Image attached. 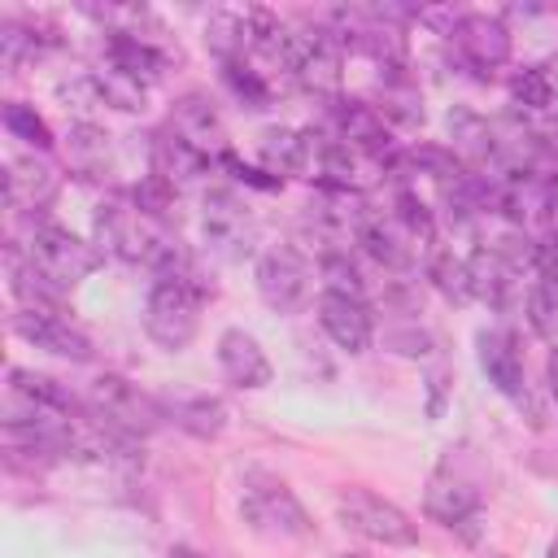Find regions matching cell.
<instances>
[{"label":"cell","mask_w":558,"mask_h":558,"mask_svg":"<svg viewBox=\"0 0 558 558\" xmlns=\"http://www.w3.org/2000/svg\"><path fill=\"white\" fill-rule=\"evenodd\" d=\"M209 292L214 288L196 275V266L183 270V275L153 279L148 301H144V331H148V340H157L170 353L187 349L192 336H196V327H201V305H205Z\"/></svg>","instance_id":"cell-1"},{"label":"cell","mask_w":558,"mask_h":558,"mask_svg":"<svg viewBox=\"0 0 558 558\" xmlns=\"http://www.w3.org/2000/svg\"><path fill=\"white\" fill-rule=\"evenodd\" d=\"M240 514H244L248 527H257L266 536H310L314 532L296 493L262 466H248L240 475Z\"/></svg>","instance_id":"cell-2"},{"label":"cell","mask_w":558,"mask_h":558,"mask_svg":"<svg viewBox=\"0 0 558 558\" xmlns=\"http://www.w3.org/2000/svg\"><path fill=\"white\" fill-rule=\"evenodd\" d=\"M83 401H87V410H92L96 418H105L113 432L135 436V440L153 436V432L161 427V418H166L161 401L148 397L140 384H131V379H122V375H96V379L87 384V397H83Z\"/></svg>","instance_id":"cell-3"},{"label":"cell","mask_w":558,"mask_h":558,"mask_svg":"<svg viewBox=\"0 0 558 558\" xmlns=\"http://www.w3.org/2000/svg\"><path fill=\"white\" fill-rule=\"evenodd\" d=\"M336 514L349 532L375 541V545H397V549H410L418 545V523L388 497L371 493V488H340L336 497Z\"/></svg>","instance_id":"cell-4"},{"label":"cell","mask_w":558,"mask_h":558,"mask_svg":"<svg viewBox=\"0 0 558 558\" xmlns=\"http://www.w3.org/2000/svg\"><path fill=\"white\" fill-rule=\"evenodd\" d=\"M26 257L35 262V270H39L44 279H52V283L65 292V288H74L78 279H87V275L100 266L105 253H100L96 244L78 240L74 231L57 227V222H35V227H31V240H26Z\"/></svg>","instance_id":"cell-5"},{"label":"cell","mask_w":558,"mask_h":558,"mask_svg":"<svg viewBox=\"0 0 558 558\" xmlns=\"http://www.w3.org/2000/svg\"><path fill=\"white\" fill-rule=\"evenodd\" d=\"M340 65H344V44L331 26H301L292 31V57H288V74L323 96L327 105L340 100Z\"/></svg>","instance_id":"cell-6"},{"label":"cell","mask_w":558,"mask_h":558,"mask_svg":"<svg viewBox=\"0 0 558 558\" xmlns=\"http://www.w3.org/2000/svg\"><path fill=\"white\" fill-rule=\"evenodd\" d=\"M257 292L275 314H296L314 296V266L292 244H270L257 257Z\"/></svg>","instance_id":"cell-7"},{"label":"cell","mask_w":558,"mask_h":558,"mask_svg":"<svg viewBox=\"0 0 558 558\" xmlns=\"http://www.w3.org/2000/svg\"><path fill=\"white\" fill-rule=\"evenodd\" d=\"M201 231H205V244L218 253V257H244L253 244H257V222L248 214V205L227 192V187H214L205 196V209H201Z\"/></svg>","instance_id":"cell-8"},{"label":"cell","mask_w":558,"mask_h":558,"mask_svg":"<svg viewBox=\"0 0 558 558\" xmlns=\"http://www.w3.org/2000/svg\"><path fill=\"white\" fill-rule=\"evenodd\" d=\"M453 39V52L466 70H475L480 78H488L493 70L506 65L510 57V31L501 26V17H488V13H462L449 31Z\"/></svg>","instance_id":"cell-9"},{"label":"cell","mask_w":558,"mask_h":558,"mask_svg":"<svg viewBox=\"0 0 558 558\" xmlns=\"http://www.w3.org/2000/svg\"><path fill=\"white\" fill-rule=\"evenodd\" d=\"M480 488L471 480H462L449 462L427 480V493H423V510L449 527V532H462V536H475V523H480Z\"/></svg>","instance_id":"cell-10"},{"label":"cell","mask_w":558,"mask_h":558,"mask_svg":"<svg viewBox=\"0 0 558 558\" xmlns=\"http://www.w3.org/2000/svg\"><path fill=\"white\" fill-rule=\"evenodd\" d=\"M13 331L44 349V353H57V357H70V362H87L92 357V340L70 323L61 318V310H17L13 314Z\"/></svg>","instance_id":"cell-11"},{"label":"cell","mask_w":558,"mask_h":558,"mask_svg":"<svg viewBox=\"0 0 558 558\" xmlns=\"http://www.w3.org/2000/svg\"><path fill=\"white\" fill-rule=\"evenodd\" d=\"M475 353H480V371L484 379L510 397V401H523L527 392V379H523V353H519V340L506 331V327H484L475 336Z\"/></svg>","instance_id":"cell-12"},{"label":"cell","mask_w":558,"mask_h":558,"mask_svg":"<svg viewBox=\"0 0 558 558\" xmlns=\"http://www.w3.org/2000/svg\"><path fill=\"white\" fill-rule=\"evenodd\" d=\"M174 135H183L196 153H205L209 161H218L227 153V126L218 118V109L205 100V96H179L174 109H170V122H166Z\"/></svg>","instance_id":"cell-13"},{"label":"cell","mask_w":558,"mask_h":558,"mask_svg":"<svg viewBox=\"0 0 558 558\" xmlns=\"http://www.w3.org/2000/svg\"><path fill=\"white\" fill-rule=\"evenodd\" d=\"M318 323H323V331L331 336L336 349H344V353H366L371 349L375 323H371V305L366 301L323 292L318 296Z\"/></svg>","instance_id":"cell-14"},{"label":"cell","mask_w":558,"mask_h":558,"mask_svg":"<svg viewBox=\"0 0 558 558\" xmlns=\"http://www.w3.org/2000/svg\"><path fill=\"white\" fill-rule=\"evenodd\" d=\"M218 371L227 384L235 388H266L270 384V357L257 344V336H248L244 327H227L218 336Z\"/></svg>","instance_id":"cell-15"},{"label":"cell","mask_w":558,"mask_h":558,"mask_svg":"<svg viewBox=\"0 0 558 558\" xmlns=\"http://www.w3.org/2000/svg\"><path fill=\"white\" fill-rule=\"evenodd\" d=\"M57 187H61V174L44 157H17L9 161V174H4V205L13 214H39L44 205H52Z\"/></svg>","instance_id":"cell-16"},{"label":"cell","mask_w":558,"mask_h":558,"mask_svg":"<svg viewBox=\"0 0 558 558\" xmlns=\"http://www.w3.org/2000/svg\"><path fill=\"white\" fill-rule=\"evenodd\" d=\"M148 153H153V174H161V179L174 183V187H183L187 179H196V174L209 170V157L196 153V148H192L183 135H174L170 126H161V131L153 135Z\"/></svg>","instance_id":"cell-17"},{"label":"cell","mask_w":558,"mask_h":558,"mask_svg":"<svg viewBox=\"0 0 558 558\" xmlns=\"http://www.w3.org/2000/svg\"><path fill=\"white\" fill-rule=\"evenodd\" d=\"M161 410H166V418L174 427H183L196 440H214L227 427V405L218 397H205V392H196V397H170V401H161Z\"/></svg>","instance_id":"cell-18"},{"label":"cell","mask_w":558,"mask_h":558,"mask_svg":"<svg viewBox=\"0 0 558 558\" xmlns=\"http://www.w3.org/2000/svg\"><path fill=\"white\" fill-rule=\"evenodd\" d=\"M65 161H70V170L78 179H100L109 170V135L100 126H92V122L70 126V135H65Z\"/></svg>","instance_id":"cell-19"},{"label":"cell","mask_w":558,"mask_h":558,"mask_svg":"<svg viewBox=\"0 0 558 558\" xmlns=\"http://www.w3.org/2000/svg\"><path fill=\"white\" fill-rule=\"evenodd\" d=\"M48 48H57V35H39V22H0V61L4 70H17L31 57H44Z\"/></svg>","instance_id":"cell-20"},{"label":"cell","mask_w":558,"mask_h":558,"mask_svg":"<svg viewBox=\"0 0 558 558\" xmlns=\"http://www.w3.org/2000/svg\"><path fill=\"white\" fill-rule=\"evenodd\" d=\"M427 279L436 283V292H440L445 301H453V305H466V301H471V266H466V257L440 248V253L432 257V266H427Z\"/></svg>","instance_id":"cell-21"},{"label":"cell","mask_w":558,"mask_h":558,"mask_svg":"<svg viewBox=\"0 0 558 558\" xmlns=\"http://www.w3.org/2000/svg\"><path fill=\"white\" fill-rule=\"evenodd\" d=\"M510 100H514L519 109L549 113V105H554V78H549V70H545V65H523V70H514V78H510Z\"/></svg>","instance_id":"cell-22"},{"label":"cell","mask_w":558,"mask_h":558,"mask_svg":"<svg viewBox=\"0 0 558 558\" xmlns=\"http://www.w3.org/2000/svg\"><path fill=\"white\" fill-rule=\"evenodd\" d=\"M222 83L235 92L240 105L248 109H266L270 105V83L262 70H253L248 61H222Z\"/></svg>","instance_id":"cell-23"},{"label":"cell","mask_w":558,"mask_h":558,"mask_svg":"<svg viewBox=\"0 0 558 558\" xmlns=\"http://www.w3.org/2000/svg\"><path fill=\"white\" fill-rule=\"evenodd\" d=\"M0 118H4L9 135H13V140H22V144H31L35 153H48V148H52V131H48V122H44V118H39L31 105L9 100V105L0 109Z\"/></svg>","instance_id":"cell-24"},{"label":"cell","mask_w":558,"mask_h":558,"mask_svg":"<svg viewBox=\"0 0 558 558\" xmlns=\"http://www.w3.org/2000/svg\"><path fill=\"white\" fill-rule=\"evenodd\" d=\"M318 270H323V292L366 301V279H362V270L349 262V253H344V248H340V253H323Z\"/></svg>","instance_id":"cell-25"},{"label":"cell","mask_w":558,"mask_h":558,"mask_svg":"<svg viewBox=\"0 0 558 558\" xmlns=\"http://www.w3.org/2000/svg\"><path fill=\"white\" fill-rule=\"evenodd\" d=\"M545 379H549V392H554V401H558V349H554L549 362H545Z\"/></svg>","instance_id":"cell-26"},{"label":"cell","mask_w":558,"mask_h":558,"mask_svg":"<svg viewBox=\"0 0 558 558\" xmlns=\"http://www.w3.org/2000/svg\"><path fill=\"white\" fill-rule=\"evenodd\" d=\"M170 558H205V554H196V549H187V545H174Z\"/></svg>","instance_id":"cell-27"},{"label":"cell","mask_w":558,"mask_h":558,"mask_svg":"<svg viewBox=\"0 0 558 558\" xmlns=\"http://www.w3.org/2000/svg\"><path fill=\"white\" fill-rule=\"evenodd\" d=\"M549 118H554V135H558V92H554V105H549Z\"/></svg>","instance_id":"cell-28"},{"label":"cell","mask_w":558,"mask_h":558,"mask_svg":"<svg viewBox=\"0 0 558 558\" xmlns=\"http://www.w3.org/2000/svg\"><path fill=\"white\" fill-rule=\"evenodd\" d=\"M340 558H366V554H357V549H349V554H340Z\"/></svg>","instance_id":"cell-29"},{"label":"cell","mask_w":558,"mask_h":558,"mask_svg":"<svg viewBox=\"0 0 558 558\" xmlns=\"http://www.w3.org/2000/svg\"><path fill=\"white\" fill-rule=\"evenodd\" d=\"M549 558H558V541H554V545H549Z\"/></svg>","instance_id":"cell-30"}]
</instances>
